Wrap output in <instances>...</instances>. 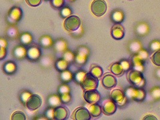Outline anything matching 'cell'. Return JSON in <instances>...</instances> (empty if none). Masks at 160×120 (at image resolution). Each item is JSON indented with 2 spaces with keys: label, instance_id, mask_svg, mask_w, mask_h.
Returning a JSON list of instances; mask_svg holds the SVG:
<instances>
[{
  "label": "cell",
  "instance_id": "obj_10",
  "mask_svg": "<svg viewBox=\"0 0 160 120\" xmlns=\"http://www.w3.org/2000/svg\"><path fill=\"white\" fill-rule=\"evenodd\" d=\"M116 78L110 74H106L104 76L102 79V84L105 88L111 89L117 85Z\"/></svg>",
  "mask_w": 160,
  "mask_h": 120
},
{
  "label": "cell",
  "instance_id": "obj_36",
  "mask_svg": "<svg viewBox=\"0 0 160 120\" xmlns=\"http://www.w3.org/2000/svg\"><path fill=\"white\" fill-rule=\"evenodd\" d=\"M85 75L86 73H85L83 72H80L76 75V79L79 82L81 83V82L83 81V78H85Z\"/></svg>",
  "mask_w": 160,
  "mask_h": 120
},
{
  "label": "cell",
  "instance_id": "obj_30",
  "mask_svg": "<svg viewBox=\"0 0 160 120\" xmlns=\"http://www.w3.org/2000/svg\"><path fill=\"white\" fill-rule=\"evenodd\" d=\"M137 54H138V55L145 61L148 60L149 57V52L143 48H142Z\"/></svg>",
  "mask_w": 160,
  "mask_h": 120
},
{
  "label": "cell",
  "instance_id": "obj_2",
  "mask_svg": "<svg viewBox=\"0 0 160 120\" xmlns=\"http://www.w3.org/2000/svg\"><path fill=\"white\" fill-rule=\"evenodd\" d=\"M127 98H131L136 102H142L146 98V92L143 88L130 87L125 91Z\"/></svg>",
  "mask_w": 160,
  "mask_h": 120
},
{
  "label": "cell",
  "instance_id": "obj_37",
  "mask_svg": "<svg viewBox=\"0 0 160 120\" xmlns=\"http://www.w3.org/2000/svg\"><path fill=\"white\" fill-rule=\"evenodd\" d=\"M25 50L21 48V47H19L18 48H17L16 49V51H15V53H16V56H18L19 57H23V54L25 53V52L24 51Z\"/></svg>",
  "mask_w": 160,
  "mask_h": 120
},
{
  "label": "cell",
  "instance_id": "obj_33",
  "mask_svg": "<svg viewBox=\"0 0 160 120\" xmlns=\"http://www.w3.org/2000/svg\"><path fill=\"white\" fill-rule=\"evenodd\" d=\"M62 80L64 81H68L71 79L72 78V74L68 72V71H66V72H64L62 73Z\"/></svg>",
  "mask_w": 160,
  "mask_h": 120
},
{
  "label": "cell",
  "instance_id": "obj_43",
  "mask_svg": "<svg viewBox=\"0 0 160 120\" xmlns=\"http://www.w3.org/2000/svg\"><path fill=\"white\" fill-rule=\"evenodd\" d=\"M47 117L48 118H54V114H53V110L52 109H49L47 113H46Z\"/></svg>",
  "mask_w": 160,
  "mask_h": 120
},
{
  "label": "cell",
  "instance_id": "obj_26",
  "mask_svg": "<svg viewBox=\"0 0 160 120\" xmlns=\"http://www.w3.org/2000/svg\"><path fill=\"white\" fill-rule=\"evenodd\" d=\"M12 120H26L25 115L21 111H16L13 113L12 116Z\"/></svg>",
  "mask_w": 160,
  "mask_h": 120
},
{
  "label": "cell",
  "instance_id": "obj_31",
  "mask_svg": "<svg viewBox=\"0 0 160 120\" xmlns=\"http://www.w3.org/2000/svg\"><path fill=\"white\" fill-rule=\"evenodd\" d=\"M119 62L121 64L122 68H124V71H127L131 68V64L128 61L123 60Z\"/></svg>",
  "mask_w": 160,
  "mask_h": 120
},
{
  "label": "cell",
  "instance_id": "obj_34",
  "mask_svg": "<svg viewBox=\"0 0 160 120\" xmlns=\"http://www.w3.org/2000/svg\"><path fill=\"white\" fill-rule=\"evenodd\" d=\"M49 103H50L51 105H53V106H57V105L60 104L59 103L60 102H59L58 98H57L55 96H53L52 98H50Z\"/></svg>",
  "mask_w": 160,
  "mask_h": 120
},
{
  "label": "cell",
  "instance_id": "obj_21",
  "mask_svg": "<svg viewBox=\"0 0 160 120\" xmlns=\"http://www.w3.org/2000/svg\"><path fill=\"white\" fill-rule=\"evenodd\" d=\"M110 70L112 73L118 76L122 75L124 72V68L120 62H116L112 64L110 68Z\"/></svg>",
  "mask_w": 160,
  "mask_h": 120
},
{
  "label": "cell",
  "instance_id": "obj_4",
  "mask_svg": "<svg viewBox=\"0 0 160 120\" xmlns=\"http://www.w3.org/2000/svg\"><path fill=\"white\" fill-rule=\"evenodd\" d=\"M80 83L83 89L86 91L95 90L98 86V79L92 74L87 73Z\"/></svg>",
  "mask_w": 160,
  "mask_h": 120
},
{
  "label": "cell",
  "instance_id": "obj_45",
  "mask_svg": "<svg viewBox=\"0 0 160 120\" xmlns=\"http://www.w3.org/2000/svg\"><path fill=\"white\" fill-rule=\"evenodd\" d=\"M70 1H74V0H70Z\"/></svg>",
  "mask_w": 160,
  "mask_h": 120
},
{
  "label": "cell",
  "instance_id": "obj_41",
  "mask_svg": "<svg viewBox=\"0 0 160 120\" xmlns=\"http://www.w3.org/2000/svg\"><path fill=\"white\" fill-rule=\"evenodd\" d=\"M43 45H45L44 46H48L49 45H51V40L50 38L48 37H45L43 38V40L42 41Z\"/></svg>",
  "mask_w": 160,
  "mask_h": 120
},
{
  "label": "cell",
  "instance_id": "obj_3",
  "mask_svg": "<svg viewBox=\"0 0 160 120\" xmlns=\"http://www.w3.org/2000/svg\"><path fill=\"white\" fill-rule=\"evenodd\" d=\"M107 4L104 0H94L91 4V11L96 16H102L107 10Z\"/></svg>",
  "mask_w": 160,
  "mask_h": 120
},
{
  "label": "cell",
  "instance_id": "obj_24",
  "mask_svg": "<svg viewBox=\"0 0 160 120\" xmlns=\"http://www.w3.org/2000/svg\"><path fill=\"white\" fill-rule=\"evenodd\" d=\"M4 72L8 74L13 73L16 70V66L15 64L12 62H8L6 63L4 66Z\"/></svg>",
  "mask_w": 160,
  "mask_h": 120
},
{
  "label": "cell",
  "instance_id": "obj_44",
  "mask_svg": "<svg viewBox=\"0 0 160 120\" xmlns=\"http://www.w3.org/2000/svg\"><path fill=\"white\" fill-rule=\"evenodd\" d=\"M149 119H150V120H151V119H152V120H157L155 117L153 116L152 115H147V116L145 117V118H143V120H149Z\"/></svg>",
  "mask_w": 160,
  "mask_h": 120
},
{
  "label": "cell",
  "instance_id": "obj_17",
  "mask_svg": "<svg viewBox=\"0 0 160 120\" xmlns=\"http://www.w3.org/2000/svg\"><path fill=\"white\" fill-rule=\"evenodd\" d=\"M27 56L30 60H36L40 56V51L37 47H31L27 51Z\"/></svg>",
  "mask_w": 160,
  "mask_h": 120
},
{
  "label": "cell",
  "instance_id": "obj_23",
  "mask_svg": "<svg viewBox=\"0 0 160 120\" xmlns=\"http://www.w3.org/2000/svg\"><path fill=\"white\" fill-rule=\"evenodd\" d=\"M149 49L151 52H157L160 51V40H153L149 45Z\"/></svg>",
  "mask_w": 160,
  "mask_h": 120
},
{
  "label": "cell",
  "instance_id": "obj_1",
  "mask_svg": "<svg viewBox=\"0 0 160 120\" xmlns=\"http://www.w3.org/2000/svg\"><path fill=\"white\" fill-rule=\"evenodd\" d=\"M128 81L135 87L138 88H143L146 85V80L142 74V72L136 70H132L128 76Z\"/></svg>",
  "mask_w": 160,
  "mask_h": 120
},
{
  "label": "cell",
  "instance_id": "obj_28",
  "mask_svg": "<svg viewBox=\"0 0 160 120\" xmlns=\"http://www.w3.org/2000/svg\"><path fill=\"white\" fill-rule=\"evenodd\" d=\"M57 68L60 71H64L65 70L67 66H68V63L67 61L64 60H60L57 62Z\"/></svg>",
  "mask_w": 160,
  "mask_h": 120
},
{
  "label": "cell",
  "instance_id": "obj_14",
  "mask_svg": "<svg viewBox=\"0 0 160 120\" xmlns=\"http://www.w3.org/2000/svg\"><path fill=\"white\" fill-rule=\"evenodd\" d=\"M53 114L55 120H66L68 116V111L65 108L62 106H58L54 109Z\"/></svg>",
  "mask_w": 160,
  "mask_h": 120
},
{
  "label": "cell",
  "instance_id": "obj_8",
  "mask_svg": "<svg viewBox=\"0 0 160 120\" xmlns=\"http://www.w3.org/2000/svg\"><path fill=\"white\" fill-rule=\"evenodd\" d=\"M42 98L36 94L31 95L26 102V106L31 111H35L42 105Z\"/></svg>",
  "mask_w": 160,
  "mask_h": 120
},
{
  "label": "cell",
  "instance_id": "obj_5",
  "mask_svg": "<svg viewBox=\"0 0 160 120\" xmlns=\"http://www.w3.org/2000/svg\"><path fill=\"white\" fill-rule=\"evenodd\" d=\"M81 21L79 17L76 16H70L64 21V26L66 30L73 32L75 31L80 27Z\"/></svg>",
  "mask_w": 160,
  "mask_h": 120
},
{
  "label": "cell",
  "instance_id": "obj_18",
  "mask_svg": "<svg viewBox=\"0 0 160 120\" xmlns=\"http://www.w3.org/2000/svg\"><path fill=\"white\" fill-rule=\"evenodd\" d=\"M112 19L117 23H120L123 22L124 19V14L123 12L121 10H115L112 15Z\"/></svg>",
  "mask_w": 160,
  "mask_h": 120
},
{
  "label": "cell",
  "instance_id": "obj_20",
  "mask_svg": "<svg viewBox=\"0 0 160 120\" xmlns=\"http://www.w3.org/2000/svg\"><path fill=\"white\" fill-rule=\"evenodd\" d=\"M89 111L93 117H98L102 113V108L100 105L95 103L89 106Z\"/></svg>",
  "mask_w": 160,
  "mask_h": 120
},
{
  "label": "cell",
  "instance_id": "obj_22",
  "mask_svg": "<svg viewBox=\"0 0 160 120\" xmlns=\"http://www.w3.org/2000/svg\"><path fill=\"white\" fill-rule=\"evenodd\" d=\"M149 94L155 101L160 100V87L155 86L149 91Z\"/></svg>",
  "mask_w": 160,
  "mask_h": 120
},
{
  "label": "cell",
  "instance_id": "obj_29",
  "mask_svg": "<svg viewBox=\"0 0 160 120\" xmlns=\"http://www.w3.org/2000/svg\"><path fill=\"white\" fill-rule=\"evenodd\" d=\"M51 4L54 8H61L64 4V0H51Z\"/></svg>",
  "mask_w": 160,
  "mask_h": 120
},
{
  "label": "cell",
  "instance_id": "obj_27",
  "mask_svg": "<svg viewBox=\"0 0 160 120\" xmlns=\"http://www.w3.org/2000/svg\"><path fill=\"white\" fill-rule=\"evenodd\" d=\"M91 73L95 76L96 78H99L102 76V68L98 67V66H95L93 68H92L91 70Z\"/></svg>",
  "mask_w": 160,
  "mask_h": 120
},
{
  "label": "cell",
  "instance_id": "obj_15",
  "mask_svg": "<svg viewBox=\"0 0 160 120\" xmlns=\"http://www.w3.org/2000/svg\"><path fill=\"white\" fill-rule=\"evenodd\" d=\"M102 109L105 114L108 115H110L116 112L117 106L115 105V103L112 100H108L104 103Z\"/></svg>",
  "mask_w": 160,
  "mask_h": 120
},
{
  "label": "cell",
  "instance_id": "obj_19",
  "mask_svg": "<svg viewBox=\"0 0 160 120\" xmlns=\"http://www.w3.org/2000/svg\"><path fill=\"white\" fill-rule=\"evenodd\" d=\"M9 16L12 19L15 21H18L20 19L21 17L22 16V10L20 8L14 7L12 8L10 12H9Z\"/></svg>",
  "mask_w": 160,
  "mask_h": 120
},
{
  "label": "cell",
  "instance_id": "obj_9",
  "mask_svg": "<svg viewBox=\"0 0 160 120\" xmlns=\"http://www.w3.org/2000/svg\"><path fill=\"white\" fill-rule=\"evenodd\" d=\"M84 98L89 104L97 103L100 100V94L96 90H87L84 93Z\"/></svg>",
  "mask_w": 160,
  "mask_h": 120
},
{
  "label": "cell",
  "instance_id": "obj_42",
  "mask_svg": "<svg viewBox=\"0 0 160 120\" xmlns=\"http://www.w3.org/2000/svg\"><path fill=\"white\" fill-rule=\"evenodd\" d=\"M154 76L158 80H160V67L155 68L154 71Z\"/></svg>",
  "mask_w": 160,
  "mask_h": 120
},
{
  "label": "cell",
  "instance_id": "obj_12",
  "mask_svg": "<svg viewBox=\"0 0 160 120\" xmlns=\"http://www.w3.org/2000/svg\"><path fill=\"white\" fill-rule=\"evenodd\" d=\"M74 119L76 120H89L91 119V113L84 108H80L74 112Z\"/></svg>",
  "mask_w": 160,
  "mask_h": 120
},
{
  "label": "cell",
  "instance_id": "obj_13",
  "mask_svg": "<svg viewBox=\"0 0 160 120\" xmlns=\"http://www.w3.org/2000/svg\"><path fill=\"white\" fill-rule=\"evenodd\" d=\"M132 62L134 70H138L141 72H143L145 70V61L142 59L138 54L134 55L132 60Z\"/></svg>",
  "mask_w": 160,
  "mask_h": 120
},
{
  "label": "cell",
  "instance_id": "obj_6",
  "mask_svg": "<svg viewBox=\"0 0 160 120\" xmlns=\"http://www.w3.org/2000/svg\"><path fill=\"white\" fill-rule=\"evenodd\" d=\"M110 98L115 103L119 105L125 104L127 100V98L125 96V94H124L121 90L118 89L113 90L112 91Z\"/></svg>",
  "mask_w": 160,
  "mask_h": 120
},
{
  "label": "cell",
  "instance_id": "obj_25",
  "mask_svg": "<svg viewBox=\"0 0 160 120\" xmlns=\"http://www.w3.org/2000/svg\"><path fill=\"white\" fill-rule=\"evenodd\" d=\"M151 59L154 65L160 67V51L153 53Z\"/></svg>",
  "mask_w": 160,
  "mask_h": 120
},
{
  "label": "cell",
  "instance_id": "obj_7",
  "mask_svg": "<svg viewBox=\"0 0 160 120\" xmlns=\"http://www.w3.org/2000/svg\"><path fill=\"white\" fill-rule=\"evenodd\" d=\"M151 28L149 25L146 22H140L135 27V33L139 37H146L150 32Z\"/></svg>",
  "mask_w": 160,
  "mask_h": 120
},
{
  "label": "cell",
  "instance_id": "obj_40",
  "mask_svg": "<svg viewBox=\"0 0 160 120\" xmlns=\"http://www.w3.org/2000/svg\"><path fill=\"white\" fill-rule=\"evenodd\" d=\"M70 99V95L68 94V92L62 94L61 100H62V102H64V103H67V102H69Z\"/></svg>",
  "mask_w": 160,
  "mask_h": 120
},
{
  "label": "cell",
  "instance_id": "obj_11",
  "mask_svg": "<svg viewBox=\"0 0 160 120\" xmlns=\"http://www.w3.org/2000/svg\"><path fill=\"white\" fill-rule=\"evenodd\" d=\"M111 34L112 38L117 40L123 38L125 35L124 27L119 23L114 25L111 30Z\"/></svg>",
  "mask_w": 160,
  "mask_h": 120
},
{
  "label": "cell",
  "instance_id": "obj_35",
  "mask_svg": "<svg viewBox=\"0 0 160 120\" xmlns=\"http://www.w3.org/2000/svg\"><path fill=\"white\" fill-rule=\"evenodd\" d=\"M21 40H22V42L23 44H28L31 42V38L28 34H25L22 36Z\"/></svg>",
  "mask_w": 160,
  "mask_h": 120
},
{
  "label": "cell",
  "instance_id": "obj_16",
  "mask_svg": "<svg viewBox=\"0 0 160 120\" xmlns=\"http://www.w3.org/2000/svg\"><path fill=\"white\" fill-rule=\"evenodd\" d=\"M143 48L141 42L138 40H134L128 45V49L130 52L134 55L138 53V52Z\"/></svg>",
  "mask_w": 160,
  "mask_h": 120
},
{
  "label": "cell",
  "instance_id": "obj_32",
  "mask_svg": "<svg viewBox=\"0 0 160 120\" xmlns=\"http://www.w3.org/2000/svg\"><path fill=\"white\" fill-rule=\"evenodd\" d=\"M26 2L31 7H37L41 4L42 0H26Z\"/></svg>",
  "mask_w": 160,
  "mask_h": 120
},
{
  "label": "cell",
  "instance_id": "obj_38",
  "mask_svg": "<svg viewBox=\"0 0 160 120\" xmlns=\"http://www.w3.org/2000/svg\"><path fill=\"white\" fill-rule=\"evenodd\" d=\"M71 13H72V12H71L70 9L69 8H67V7L62 8V10H61V15H62V16H63L64 17L68 16Z\"/></svg>",
  "mask_w": 160,
  "mask_h": 120
},
{
  "label": "cell",
  "instance_id": "obj_39",
  "mask_svg": "<svg viewBox=\"0 0 160 120\" xmlns=\"http://www.w3.org/2000/svg\"><path fill=\"white\" fill-rule=\"evenodd\" d=\"M31 96V95L30 94V93H29V92H24L22 93V95H21V100L23 101V102L26 103Z\"/></svg>",
  "mask_w": 160,
  "mask_h": 120
}]
</instances>
